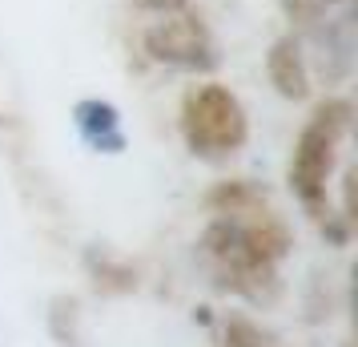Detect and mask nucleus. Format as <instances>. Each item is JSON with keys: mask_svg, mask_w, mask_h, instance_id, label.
<instances>
[{"mask_svg": "<svg viewBox=\"0 0 358 347\" xmlns=\"http://www.w3.org/2000/svg\"><path fill=\"white\" fill-rule=\"evenodd\" d=\"M201 254L222 291L250 303H270L278 295V263L290 254V231L270 210V202H262L245 215L213 218L201 234Z\"/></svg>", "mask_w": 358, "mask_h": 347, "instance_id": "obj_1", "label": "nucleus"}, {"mask_svg": "<svg viewBox=\"0 0 358 347\" xmlns=\"http://www.w3.org/2000/svg\"><path fill=\"white\" fill-rule=\"evenodd\" d=\"M350 117L355 105L346 97H326L310 121L302 125L298 142H294V158H290V190L294 198L306 206L310 218L322 222L330 215V202H326V182H330V170H334V154L338 142L350 130Z\"/></svg>", "mask_w": 358, "mask_h": 347, "instance_id": "obj_2", "label": "nucleus"}, {"mask_svg": "<svg viewBox=\"0 0 358 347\" xmlns=\"http://www.w3.org/2000/svg\"><path fill=\"white\" fill-rule=\"evenodd\" d=\"M181 137L189 154L206 162H226L250 142V117L226 85H194L181 97Z\"/></svg>", "mask_w": 358, "mask_h": 347, "instance_id": "obj_3", "label": "nucleus"}, {"mask_svg": "<svg viewBox=\"0 0 358 347\" xmlns=\"http://www.w3.org/2000/svg\"><path fill=\"white\" fill-rule=\"evenodd\" d=\"M145 53L157 65L181 69V73H213L217 69V45L213 33L206 29V20L197 13H165L157 25L145 29Z\"/></svg>", "mask_w": 358, "mask_h": 347, "instance_id": "obj_4", "label": "nucleus"}, {"mask_svg": "<svg viewBox=\"0 0 358 347\" xmlns=\"http://www.w3.org/2000/svg\"><path fill=\"white\" fill-rule=\"evenodd\" d=\"M73 125L85 137V146L97 154H125V130H121V109L113 101L81 97L73 105Z\"/></svg>", "mask_w": 358, "mask_h": 347, "instance_id": "obj_5", "label": "nucleus"}, {"mask_svg": "<svg viewBox=\"0 0 358 347\" xmlns=\"http://www.w3.org/2000/svg\"><path fill=\"white\" fill-rule=\"evenodd\" d=\"M266 77L278 89V97L286 101H302L310 93V65L306 53H302V41L298 36H278L270 53H266Z\"/></svg>", "mask_w": 358, "mask_h": 347, "instance_id": "obj_6", "label": "nucleus"}, {"mask_svg": "<svg viewBox=\"0 0 358 347\" xmlns=\"http://www.w3.org/2000/svg\"><path fill=\"white\" fill-rule=\"evenodd\" d=\"M85 266H89V275H93V283H97L101 291L125 295V291L137 287V271L125 266L121 259H113V254H105V250H89L85 254Z\"/></svg>", "mask_w": 358, "mask_h": 347, "instance_id": "obj_7", "label": "nucleus"}, {"mask_svg": "<svg viewBox=\"0 0 358 347\" xmlns=\"http://www.w3.org/2000/svg\"><path fill=\"white\" fill-rule=\"evenodd\" d=\"M52 335L61 339V347H77V299H52V311H49Z\"/></svg>", "mask_w": 358, "mask_h": 347, "instance_id": "obj_8", "label": "nucleus"}, {"mask_svg": "<svg viewBox=\"0 0 358 347\" xmlns=\"http://www.w3.org/2000/svg\"><path fill=\"white\" fill-rule=\"evenodd\" d=\"M278 4H282V13H286L294 25H302V29L322 25V17H326V0H278Z\"/></svg>", "mask_w": 358, "mask_h": 347, "instance_id": "obj_9", "label": "nucleus"}, {"mask_svg": "<svg viewBox=\"0 0 358 347\" xmlns=\"http://www.w3.org/2000/svg\"><path fill=\"white\" fill-rule=\"evenodd\" d=\"M226 347H266L262 327H254L250 319H229L226 323Z\"/></svg>", "mask_w": 358, "mask_h": 347, "instance_id": "obj_10", "label": "nucleus"}, {"mask_svg": "<svg viewBox=\"0 0 358 347\" xmlns=\"http://www.w3.org/2000/svg\"><path fill=\"white\" fill-rule=\"evenodd\" d=\"M189 0H137V8H145V13H178V8H185Z\"/></svg>", "mask_w": 358, "mask_h": 347, "instance_id": "obj_11", "label": "nucleus"}, {"mask_svg": "<svg viewBox=\"0 0 358 347\" xmlns=\"http://www.w3.org/2000/svg\"><path fill=\"white\" fill-rule=\"evenodd\" d=\"M330 4H342V0H326V8H330Z\"/></svg>", "mask_w": 358, "mask_h": 347, "instance_id": "obj_12", "label": "nucleus"}]
</instances>
